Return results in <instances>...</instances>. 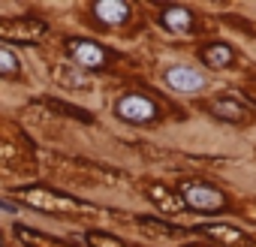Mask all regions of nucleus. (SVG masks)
Wrapping results in <instances>:
<instances>
[{"mask_svg":"<svg viewBox=\"0 0 256 247\" xmlns=\"http://www.w3.org/2000/svg\"><path fill=\"white\" fill-rule=\"evenodd\" d=\"M24 202L36 205V208H46V211H64V214H90L96 211L94 205L88 202H78V199H66V196H54V193H46V190H28L24 193Z\"/></svg>","mask_w":256,"mask_h":247,"instance_id":"f257e3e1","label":"nucleus"},{"mask_svg":"<svg viewBox=\"0 0 256 247\" xmlns=\"http://www.w3.org/2000/svg\"><path fill=\"white\" fill-rule=\"evenodd\" d=\"M114 112H118V118L130 120V124H145V120H151V118L157 114L154 102L145 100V96H139V94H126V96H120L118 106H114Z\"/></svg>","mask_w":256,"mask_h":247,"instance_id":"f03ea898","label":"nucleus"},{"mask_svg":"<svg viewBox=\"0 0 256 247\" xmlns=\"http://www.w3.org/2000/svg\"><path fill=\"white\" fill-rule=\"evenodd\" d=\"M184 202L196 211H217V208H223V193L208 187V184H187L184 187Z\"/></svg>","mask_w":256,"mask_h":247,"instance_id":"7ed1b4c3","label":"nucleus"},{"mask_svg":"<svg viewBox=\"0 0 256 247\" xmlns=\"http://www.w3.org/2000/svg\"><path fill=\"white\" fill-rule=\"evenodd\" d=\"M166 84L175 88V90L193 94V90H202L205 88V76H199L193 66H169L166 70Z\"/></svg>","mask_w":256,"mask_h":247,"instance_id":"20e7f679","label":"nucleus"},{"mask_svg":"<svg viewBox=\"0 0 256 247\" xmlns=\"http://www.w3.org/2000/svg\"><path fill=\"white\" fill-rule=\"evenodd\" d=\"M70 52H72V60L82 64V66H102L106 64V52L90 40H76L70 46Z\"/></svg>","mask_w":256,"mask_h":247,"instance_id":"39448f33","label":"nucleus"},{"mask_svg":"<svg viewBox=\"0 0 256 247\" xmlns=\"http://www.w3.org/2000/svg\"><path fill=\"white\" fill-rule=\"evenodd\" d=\"M46 34V24L40 22H0V36L10 40H36Z\"/></svg>","mask_w":256,"mask_h":247,"instance_id":"423d86ee","label":"nucleus"},{"mask_svg":"<svg viewBox=\"0 0 256 247\" xmlns=\"http://www.w3.org/2000/svg\"><path fill=\"white\" fill-rule=\"evenodd\" d=\"M52 76H54L58 84H64V88H70V90H90V88H94V82H90L84 72H78V70H72V66H64V64H58V66L52 70Z\"/></svg>","mask_w":256,"mask_h":247,"instance_id":"0eeeda50","label":"nucleus"},{"mask_svg":"<svg viewBox=\"0 0 256 247\" xmlns=\"http://www.w3.org/2000/svg\"><path fill=\"white\" fill-rule=\"evenodd\" d=\"M96 18H102L106 24H124L126 16H130V10H126V4H120V0H102V4L94 6Z\"/></svg>","mask_w":256,"mask_h":247,"instance_id":"6e6552de","label":"nucleus"},{"mask_svg":"<svg viewBox=\"0 0 256 247\" xmlns=\"http://www.w3.org/2000/svg\"><path fill=\"white\" fill-rule=\"evenodd\" d=\"M163 24L169 28V30H175V34H187L190 28H193V16L187 12V10H166V16H163Z\"/></svg>","mask_w":256,"mask_h":247,"instance_id":"1a4fd4ad","label":"nucleus"},{"mask_svg":"<svg viewBox=\"0 0 256 247\" xmlns=\"http://www.w3.org/2000/svg\"><path fill=\"white\" fill-rule=\"evenodd\" d=\"M214 114H220L223 120H244V118H247L244 108H241L235 100H220V102H214Z\"/></svg>","mask_w":256,"mask_h":247,"instance_id":"9d476101","label":"nucleus"},{"mask_svg":"<svg viewBox=\"0 0 256 247\" xmlns=\"http://www.w3.org/2000/svg\"><path fill=\"white\" fill-rule=\"evenodd\" d=\"M202 58H205L211 66H226V64L232 60V52H229V46H208Z\"/></svg>","mask_w":256,"mask_h":247,"instance_id":"9b49d317","label":"nucleus"},{"mask_svg":"<svg viewBox=\"0 0 256 247\" xmlns=\"http://www.w3.org/2000/svg\"><path fill=\"white\" fill-rule=\"evenodd\" d=\"M202 232H208V235H214V238H226V244H241V241H247L238 229H232V226H202Z\"/></svg>","mask_w":256,"mask_h":247,"instance_id":"f8f14e48","label":"nucleus"},{"mask_svg":"<svg viewBox=\"0 0 256 247\" xmlns=\"http://www.w3.org/2000/svg\"><path fill=\"white\" fill-rule=\"evenodd\" d=\"M151 199L163 208V211H181V199H175V196H169L163 187H151Z\"/></svg>","mask_w":256,"mask_h":247,"instance_id":"ddd939ff","label":"nucleus"},{"mask_svg":"<svg viewBox=\"0 0 256 247\" xmlns=\"http://www.w3.org/2000/svg\"><path fill=\"white\" fill-rule=\"evenodd\" d=\"M22 66H18V58L10 52V48H0V72H6V76H16Z\"/></svg>","mask_w":256,"mask_h":247,"instance_id":"4468645a","label":"nucleus"},{"mask_svg":"<svg viewBox=\"0 0 256 247\" xmlns=\"http://www.w3.org/2000/svg\"><path fill=\"white\" fill-rule=\"evenodd\" d=\"M18 235L24 238V241H30L34 247H66V244H60V241H48V238H42V235H36V232H28V229H18Z\"/></svg>","mask_w":256,"mask_h":247,"instance_id":"2eb2a0df","label":"nucleus"},{"mask_svg":"<svg viewBox=\"0 0 256 247\" xmlns=\"http://www.w3.org/2000/svg\"><path fill=\"white\" fill-rule=\"evenodd\" d=\"M0 208H4V211H16V205L12 202H4V199H0Z\"/></svg>","mask_w":256,"mask_h":247,"instance_id":"dca6fc26","label":"nucleus"}]
</instances>
